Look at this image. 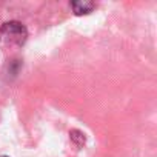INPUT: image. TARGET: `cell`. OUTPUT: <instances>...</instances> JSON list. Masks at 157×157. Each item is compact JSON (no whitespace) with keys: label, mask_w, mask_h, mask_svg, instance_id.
Masks as SVG:
<instances>
[{"label":"cell","mask_w":157,"mask_h":157,"mask_svg":"<svg viewBox=\"0 0 157 157\" xmlns=\"http://www.w3.org/2000/svg\"><path fill=\"white\" fill-rule=\"evenodd\" d=\"M69 6L75 16H86V14L93 13V10H96L94 2H71Z\"/></svg>","instance_id":"2"},{"label":"cell","mask_w":157,"mask_h":157,"mask_svg":"<svg viewBox=\"0 0 157 157\" xmlns=\"http://www.w3.org/2000/svg\"><path fill=\"white\" fill-rule=\"evenodd\" d=\"M28 40V29L17 20L6 22L0 26V43L10 48H20Z\"/></svg>","instance_id":"1"},{"label":"cell","mask_w":157,"mask_h":157,"mask_svg":"<svg viewBox=\"0 0 157 157\" xmlns=\"http://www.w3.org/2000/svg\"><path fill=\"white\" fill-rule=\"evenodd\" d=\"M0 157H8V155H0Z\"/></svg>","instance_id":"3"}]
</instances>
